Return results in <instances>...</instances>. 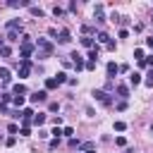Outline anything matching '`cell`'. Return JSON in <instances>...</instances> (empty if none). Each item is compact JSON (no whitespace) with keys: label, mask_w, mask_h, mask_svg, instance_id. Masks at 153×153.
Masks as SVG:
<instances>
[{"label":"cell","mask_w":153,"mask_h":153,"mask_svg":"<svg viewBox=\"0 0 153 153\" xmlns=\"http://www.w3.org/2000/svg\"><path fill=\"white\" fill-rule=\"evenodd\" d=\"M148 81H153V69H151V74H148Z\"/></svg>","instance_id":"33"},{"label":"cell","mask_w":153,"mask_h":153,"mask_svg":"<svg viewBox=\"0 0 153 153\" xmlns=\"http://www.w3.org/2000/svg\"><path fill=\"white\" fill-rule=\"evenodd\" d=\"M31 74V60H22V65H19V79H26Z\"/></svg>","instance_id":"3"},{"label":"cell","mask_w":153,"mask_h":153,"mask_svg":"<svg viewBox=\"0 0 153 153\" xmlns=\"http://www.w3.org/2000/svg\"><path fill=\"white\" fill-rule=\"evenodd\" d=\"M117 72H120V65H115V62H108V76L112 79Z\"/></svg>","instance_id":"10"},{"label":"cell","mask_w":153,"mask_h":153,"mask_svg":"<svg viewBox=\"0 0 153 153\" xmlns=\"http://www.w3.org/2000/svg\"><path fill=\"white\" fill-rule=\"evenodd\" d=\"M115 129H117V131H124L127 124H124V122H115Z\"/></svg>","instance_id":"26"},{"label":"cell","mask_w":153,"mask_h":153,"mask_svg":"<svg viewBox=\"0 0 153 153\" xmlns=\"http://www.w3.org/2000/svg\"><path fill=\"white\" fill-rule=\"evenodd\" d=\"M108 41H110V36H108V33H103V31H100V33H98V43H108Z\"/></svg>","instance_id":"20"},{"label":"cell","mask_w":153,"mask_h":153,"mask_svg":"<svg viewBox=\"0 0 153 153\" xmlns=\"http://www.w3.org/2000/svg\"><path fill=\"white\" fill-rule=\"evenodd\" d=\"M10 53H12V50H10V45H2V48H0V55H5V57H7Z\"/></svg>","instance_id":"25"},{"label":"cell","mask_w":153,"mask_h":153,"mask_svg":"<svg viewBox=\"0 0 153 153\" xmlns=\"http://www.w3.org/2000/svg\"><path fill=\"white\" fill-rule=\"evenodd\" d=\"M93 17H96V22H98V24H103V22H105V14H103V5H96V7H93Z\"/></svg>","instance_id":"7"},{"label":"cell","mask_w":153,"mask_h":153,"mask_svg":"<svg viewBox=\"0 0 153 153\" xmlns=\"http://www.w3.org/2000/svg\"><path fill=\"white\" fill-rule=\"evenodd\" d=\"M151 131H153V124H151Z\"/></svg>","instance_id":"36"},{"label":"cell","mask_w":153,"mask_h":153,"mask_svg":"<svg viewBox=\"0 0 153 153\" xmlns=\"http://www.w3.org/2000/svg\"><path fill=\"white\" fill-rule=\"evenodd\" d=\"M115 143H117V146H124L127 141H124V136H117V139H115Z\"/></svg>","instance_id":"30"},{"label":"cell","mask_w":153,"mask_h":153,"mask_svg":"<svg viewBox=\"0 0 153 153\" xmlns=\"http://www.w3.org/2000/svg\"><path fill=\"white\" fill-rule=\"evenodd\" d=\"M129 84H131V86H139V84H141V74H139V72H131V74H129Z\"/></svg>","instance_id":"11"},{"label":"cell","mask_w":153,"mask_h":153,"mask_svg":"<svg viewBox=\"0 0 153 153\" xmlns=\"http://www.w3.org/2000/svg\"><path fill=\"white\" fill-rule=\"evenodd\" d=\"M31 122H33V120H31V117H22V124H24V127H26V129H29V124H31Z\"/></svg>","instance_id":"29"},{"label":"cell","mask_w":153,"mask_h":153,"mask_svg":"<svg viewBox=\"0 0 153 153\" xmlns=\"http://www.w3.org/2000/svg\"><path fill=\"white\" fill-rule=\"evenodd\" d=\"M53 14H55V17H62V14H65V10H62V7H57V5H55V7H53Z\"/></svg>","instance_id":"21"},{"label":"cell","mask_w":153,"mask_h":153,"mask_svg":"<svg viewBox=\"0 0 153 153\" xmlns=\"http://www.w3.org/2000/svg\"><path fill=\"white\" fill-rule=\"evenodd\" d=\"M93 98H96V100H100L103 105H110V98H108V93H105V91H100V88H98V91H93Z\"/></svg>","instance_id":"6"},{"label":"cell","mask_w":153,"mask_h":153,"mask_svg":"<svg viewBox=\"0 0 153 153\" xmlns=\"http://www.w3.org/2000/svg\"><path fill=\"white\" fill-rule=\"evenodd\" d=\"M146 45H148V48L153 50V36H151V38H146Z\"/></svg>","instance_id":"32"},{"label":"cell","mask_w":153,"mask_h":153,"mask_svg":"<svg viewBox=\"0 0 153 153\" xmlns=\"http://www.w3.org/2000/svg\"><path fill=\"white\" fill-rule=\"evenodd\" d=\"M36 48H41V55H43V57L53 55V43H50L48 38H38V41H36Z\"/></svg>","instance_id":"1"},{"label":"cell","mask_w":153,"mask_h":153,"mask_svg":"<svg viewBox=\"0 0 153 153\" xmlns=\"http://www.w3.org/2000/svg\"><path fill=\"white\" fill-rule=\"evenodd\" d=\"M81 45H84V48H93L96 43H93V38H91V36H81Z\"/></svg>","instance_id":"13"},{"label":"cell","mask_w":153,"mask_h":153,"mask_svg":"<svg viewBox=\"0 0 153 153\" xmlns=\"http://www.w3.org/2000/svg\"><path fill=\"white\" fill-rule=\"evenodd\" d=\"M134 57L141 62V60H143V50H134Z\"/></svg>","instance_id":"28"},{"label":"cell","mask_w":153,"mask_h":153,"mask_svg":"<svg viewBox=\"0 0 153 153\" xmlns=\"http://www.w3.org/2000/svg\"><path fill=\"white\" fill-rule=\"evenodd\" d=\"M127 153H134V151H131V148H129V151H127Z\"/></svg>","instance_id":"35"},{"label":"cell","mask_w":153,"mask_h":153,"mask_svg":"<svg viewBox=\"0 0 153 153\" xmlns=\"http://www.w3.org/2000/svg\"><path fill=\"white\" fill-rule=\"evenodd\" d=\"M33 48H36V45L29 41V36H24V38H22V60H29L31 53H33Z\"/></svg>","instance_id":"2"},{"label":"cell","mask_w":153,"mask_h":153,"mask_svg":"<svg viewBox=\"0 0 153 153\" xmlns=\"http://www.w3.org/2000/svg\"><path fill=\"white\" fill-rule=\"evenodd\" d=\"M29 10H31V14H33V17H43V10H41V7H36V5H29Z\"/></svg>","instance_id":"16"},{"label":"cell","mask_w":153,"mask_h":153,"mask_svg":"<svg viewBox=\"0 0 153 153\" xmlns=\"http://www.w3.org/2000/svg\"><path fill=\"white\" fill-rule=\"evenodd\" d=\"M31 115H33V110H31V108H26V110H22V112H19V117H31Z\"/></svg>","instance_id":"23"},{"label":"cell","mask_w":153,"mask_h":153,"mask_svg":"<svg viewBox=\"0 0 153 153\" xmlns=\"http://www.w3.org/2000/svg\"><path fill=\"white\" fill-rule=\"evenodd\" d=\"M143 62H146V65H151V67H153V55H151V57H143Z\"/></svg>","instance_id":"31"},{"label":"cell","mask_w":153,"mask_h":153,"mask_svg":"<svg viewBox=\"0 0 153 153\" xmlns=\"http://www.w3.org/2000/svg\"><path fill=\"white\" fill-rule=\"evenodd\" d=\"M53 79H55V84L60 86V84H65V81H67V74H65V72H60V74H57V76H53Z\"/></svg>","instance_id":"17"},{"label":"cell","mask_w":153,"mask_h":153,"mask_svg":"<svg viewBox=\"0 0 153 153\" xmlns=\"http://www.w3.org/2000/svg\"><path fill=\"white\" fill-rule=\"evenodd\" d=\"M12 103L19 108V105H24V96H12Z\"/></svg>","instance_id":"19"},{"label":"cell","mask_w":153,"mask_h":153,"mask_svg":"<svg viewBox=\"0 0 153 153\" xmlns=\"http://www.w3.org/2000/svg\"><path fill=\"white\" fill-rule=\"evenodd\" d=\"M69 57H72V60H69V62H72V65H74V67H76V69H84V67H86V62H84V57H81V55H79V53H72V55H69Z\"/></svg>","instance_id":"4"},{"label":"cell","mask_w":153,"mask_h":153,"mask_svg":"<svg viewBox=\"0 0 153 153\" xmlns=\"http://www.w3.org/2000/svg\"><path fill=\"white\" fill-rule=\"evenodd\" d=\"M43 122H45V115H43V112H38V115L33 117V124H36V127H41Z\"/></svg>","instance_id":"18"},{"label":"cell","mask_w":153,"mask_h":153,"mask_svg":"<svg viewBox=\"0 0 153 153\" xmlns=\"http://www.w3.org/2000/svg\"><path fill=\"white\" fill-rule=\"evenodd\" d=\"M7 41H12V43L19 41V38H17V31H10V33H7Z\"/></svg>","instance_id":"24"},{"label":"cell","mask_w":153,"mask_h":153,"mask_svg":"<svg viewBox=\"0 0 153 153\" xmlns=\"http://www.w3.org/2000/svg\"><path fill=\"white\" fill-rule=\"evenodd\" d=\"M117 96H120V98H129V88H127L124 84H120V86H117Z\"/></svg>","instance_id":"12"},{"label":"cell","mask_w":153,"mask_h":153,"mask_svg":"<svg viewBox=\"0 0 153 153\" xmlns=\"http://www.w3.org/2000/svg\"><path fill=\"white\" fill-rule=\"evenodd\" d=\"M10 7H29V2H26V0H12Z\"/></svg>","instance_id":"15"},{"label":"cell","mask_w":153,"mask_h":153,"mask_svg":"<svg viewBox=\"0 0 153 153\" xmlns=\"http://www.w3.org/2000/svg\"><path fill=\"white\" fill-rule=\"evenodd\" d=\"M62 134H65V136H69V139H72V134H74V129H72V127H65V129H62Z\"/></svg>","instance_id":"27"},{"label":"cell","mask_w":153,"mask_h":153,"mask_svg":"<svg viewBox=\"0 0 153 153\" xmlns=\"http://www.w3.org/2000/svg\"><path fill=\"white\" fill-rule=\"evenodd\" d=\"M57 41H60V43H69V41H72V33H69L67 29H62V31L57 33Z\"/></svg>","instance_id":"8"},{"label":"cell","mask_w":153,"mask_h":153,"mask_svg":"<svg viewBox=\"0 0 153 153\" xmlns=\"http://www.w3.org/2000/svg\"><path fill=\"white\" fill-rule=\"evenodd\" d=\"M55 86H57V84H55V79H53V76H50V79H45V88H55Z\"/></svg>","instance_id":"22"},{"label":"cell","mask_w":153,"mask_h":153,"mask_svg":"<svg viewBox=\"0 0 153 153\" xmlns=\"http://www.w3.org/2000/svg\"><path fill=\"white\" fill-rule=\"evenodd\" d=\"M79 153H96V151H84V148H81V151H79Z\"/></svg>","instance_id":"34"},{"label":"cell","mask_w":153,"mask_h":153,"mask_svg":"<svg viewBox=\"0 0 153 153\" xmlns=\"http://www.w3.org/2000/svg\"><path fill=\"white\" fill-rule=\"evenodd\" d=\"M7 29H10V31H22V19H12V22H7Z\"/></svg>","instance_id":"9"},{"label":"cell","mask_w":153,"mask_h":153,"mask_svg":"<svg viewBox=\"0 0 153 153\" xmlns=\"http://www.w3.org/2000/svg\"><path fill=\"white\" fill-rule=\"evenodd\" d=\"M26 93V86L24 84H14V96H24Z\"/></svg>","instance_id":"14"},{"label":"cell","mask_w":153,"mask_h":153,"mask_svg":"<svg viewBox=\"0 0 153 153\" xmlns=\"http://www.w3.org/2000/svg\"><path fill=\"white\" fill-rule=\"evenodd\" d=\"M29 100L31 103H43V100H48V91H36V93L29 96Z\"/></svg>","instance_id":"5"}]
</instances>
